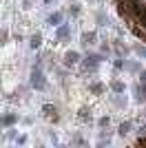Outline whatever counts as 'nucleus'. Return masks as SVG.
<instances>
[{
	"mask_svg": "<svg viewBox=\"0 0 146 148\" xmlns=\"http://www.w3.org/2000/svg\"><path fill=\"white\" fill-rule=\"evenodd\" d=\"M44 86H47V80H44L42 66H40V62H36L33 69H31V88H36V91H44Z\"/></svg>",
	"mask_w": 146,
	"mask_h": 148,
	"instance_id": "1",
	"label": "nucleus"
},
{
	"mask_svg": "<svg viewBox=\"0 0 146 148\" xmlns=\"http://www.w3.org/2000/svg\"><path fill=\"white\" fill-rule=\"evenodd\" d=\"M82 66H84L86 73H93V71L100 66V56H95V53L86 56V58H84V62H82Z\"/></svg>",
	"mask_w": 146,
	"mask_h": 148,
	"instance_id": "2",
	"label": "nucleus"
},
{
	"mask_svg": "<svg viewBox=\"0 0 146 148\" xmlns=\"http://www.w3.org/2000/svg\"><path fill=\"white\" fill-rule=\"evenodd\" d=\"M135 99H137V102H146V82H137V84H135Z\"/></svg>",
	"mask_w": 146,
	"mask_h": 148,
	"instance_id": "3",
	"label": "nucleus"
},
{
	"mask_svg": "<svg viewBox=\"0 0 146 148\" xmlns=\"http://www.w3.org/2000/svg\"><path fill=\"white\" fill-rule=\"evenodd\" d=\"M69 38H71V29H69V25H60V27H58V40H62V42L67 40V42H69Z\"/></svg>",
	"mask_w": 146,
	"mask_h": 148,
	"instance_id": "4",
	"label": "nucleus"
},
{
	"mask_svg": "<svg viewBox=\"0 0 146 148\" xmlns=\"http://www.w3.org/2000/svg\"><path fill=\"white\" fill-rule=\"evenodd\" d=\"M60 20H62V13H51V16L47 18V22L51 27H60Z\"/></svg>",
	"mask_w": 146,
	"mask_h": 148,
	"instance_id": "5",
	"label": "nucleus"
},
{
	"mask_svg": "<svg viewBox=\"0 0 146 148\" xmlns=\"http://www.w3.org/2000/svg\"><path fill=\"white\" fill-rule=\"evenodd\" d=\"M78 60H80V53H75V51H69L67 56H64V62H67V64H75Z\"/></svg>",
	"mask_w": 146,
	"mask_h": 148,
	"instance_id": "6",
	"label": "nucleus"
},
{
	"mask_svg": "<svg viewBox=\"0 0 146 148\" xmlns=\"http://www.w3.org/2000/svg\"><path fill=\"white\" fill-rule=\"evenodd\" d=\"M42 111H44V117H47V119H49V117H51V119H58V115H55V108H53V106H49V104H47V106H42Z\"/></svg>",
	"mask_w": 146,
	"mask_h": 148,
	"instance_id": "7",
	"label": "nucleus"
},
{
	"mask_svg": "<svg viewBox=\"0 0 146 148\" xmlns=\"http://www.w3.org/2000/svg\"><path fill=\"white\" fill-rule=\"evenodd\" d=\"M16 119H18L16 115H11V113H7L5 117H2V126L7 128V126H11V124H16Z\"/></svg>",
	"mask_w": 146,
	"mask_h": 148,
	"instance_id": "8",
	"label": "nucleus"
},
{
	"mask_svg": "<svg viewBox=\"0 0 146 148\" xmlns=\"http://www.w3.org/2000/svg\"><path fill=\"white\" fill-rule=\"evenodd\" d=\"M40 40H42V38H40V33H33V38H31V49H38V47H40Z\"/></svg>",
	"mask_w": 146,
	"mask_h": 148,
	"instance_id": "9",
	"label": "nucleus"
},
{
	"mask_svg": "<svg viewBox=\"0 0 146 148\" xmlns=\"http://www.w3.org/2000/svg\"><path fill=\"white\" fill-rule=\"evenodd\" d=\"M93 40H95V33H84L82 36V44H93Z\"/></svg>",
	"mask_w": 146,
	"mask_h": 148,
	"instance_id": "10",
	"label": "nucleus"
},
{
	"mask_svg": "<svg viewBox=\"0 0 146 148\" xmlns=\"http://www.w3.org/2000/svg\"><path fill=\"white\" fill-rule=\"evenodd\" d=\"M111 86H113V91H117V93H122V91H124V84H122V82H117V80H113V82H111Z\"/></svg>",
	"mask_w": 146,
	"mask_h": 148,
	"instance_id": "11",
	"label": "nucleus"
},
{
	"mask_svg": "<svg viewBox=\"0 0 146 148\" xmlns=\"http://www.w3.org/2000/svg\"><path fill=\"white\" fill-rule=\"evenodd\" d=\"M128 128H131V122H124V124L120 126V135H126V133H128Z\"/></svg>",
	"mask_w": 146,
	"mask_h": 148,
	"instance_id": "12",
	"label": "nucleus"
},
{
	"mask_svg": "<svg viewBox=\"0 0 146 148\" xmlns=\"http://www.w3.org/2000/svg\"><path fill=\"white\" fill-rule=\"evenodd\" d=\"M140 80H142V82H146V71H142V75H140Z\"/></svg>",
	"mask_w": 146,
	"mask_h": 148,
	"instance_id": "13",
	"label": "nucleus"
},
{
	"mask_svg": "<svg viewBox=\"0 0 146 148\" xmlns=\"http://www.w3.org/2000/svg\"><path fill=\"white\" fill-rule=\"evenodd\" d=\"M44 2H47V5H51V2H55V0H44Z\"/></svg>",
	"mask_w": 146,
	"mask_h": 148,
	"instance_id": "14",
	"label": "nucleus"
}]
</instances>
